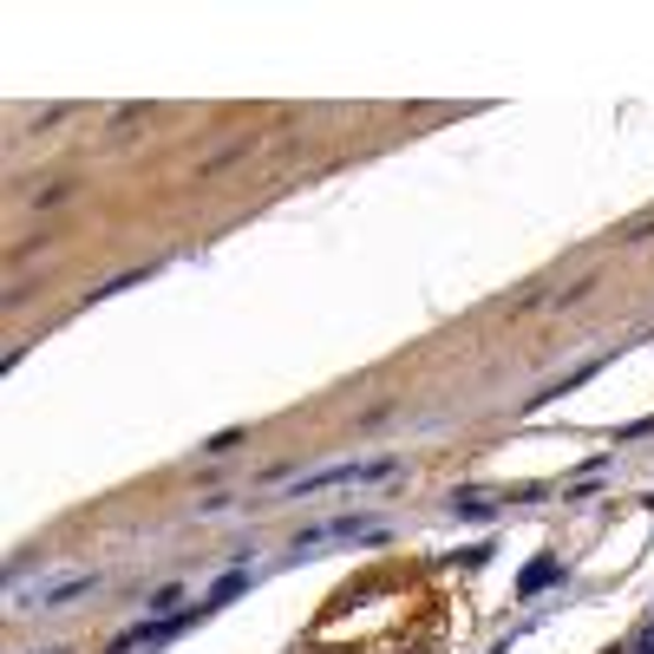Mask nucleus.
<instances>
[{"label":"nucleus","mask_w":654,"mask_h":654,"mask_svg":"<svg viewBox=\"0 0 654 654\" xmlns=\"http://www.w3.org/2000/svg\"><path fill=\"white\" fill-rule=\"evenodd\" d=\"M557 576H563V563H557V557H537V563H531V570L518 576V596H544V590H550Z\"/></svg>","instance_id":"f257e3e1"},{"label":"nucleus","mask_w":654,"mask_h":654,"mask_svg":"<svg viewBox=\"0 0 654 654\" xmlns=\"http://www.w3.org/2000/svg\"><path fill=\"white\" fill-rule=\"evenodd\" d=\"M452 518H472V524H491V518H498V504H491L485 491H459V498H452Z\"/></svg>","instance_id":"f03ea898"},{"label":"nucleus","mask_w":654,"mask_h":654,"mask_svg":"<svg viewBox=\"0 0 654 654\" xmlns=\"http://www.w3.org/2000/svg\"><path fill=\"white\" fill-rule=\"evenodd\" d=\"M649 236H654V210L635 216V223H622V242H649Z\"/></svg>","instance_id":"423d86ee"},{"label":"nucleus","mask_w":654,"mask_h":654,"mask_svg":"<svg viewBox=\"0 0 654 654\" xmlns=\"http://www.w3.org/2000/svg\"><path fill=\"white\" fill-rule=\"evenodd\" d=\"M59 118H72V105H46V111L33 118V131H46V124H59Z\"/></svg>","instance_id":"6e6552de"},{"label":"nucleus","mask_w":654,"mask_h":654,"mask_svg":"<svg viewBox=\"0 0 654 654\" xmlns=\"http://www.w3.org/2000/svg\"><path fill=\"white\" fill-rule=\"evenodd\" d=\"M649 622H654V616H649Z\"/></svg>","instance_id":"9d476101"},{"label":"nucleus","mask_w":654,"mask_h":654,"mask_svg":"<svg viewBox=\"0 0 654 654\" xmlns=\"http://www.w3.org/2000/svg\"><path fill=\"white\" fill-rule=\"evenodd\" d=\"M177 603H183V590H157V596H151L157 616H177Z\"/></svg>","instance_id":"0eeeda50"},{"label":"nucleus","mask_w":654,"mask_h":654,"mask_svg":"<svg viewBox=\"0 0 654 654\" xmlns=\"http://www.w3.org/2000/svg\"><path fill=\"white\" fill-rule=\"evenodd\" d=\"M242 590H249V576H242V570H229V576H223V583H216V590H210V603H216V609H223V603H236V596H242Z\"/></svg>","instance_id":"20e7f679"},{"label":"nucleus","mask_w":654,"mask_h":654,"mask_svg":"<svg viewBox=\"0 0 654 654\" xmlns=\"http://www.w3.org/2000/svg\"><path fill=\"white\" fill-rule=\"evenodd\" d=\"M151 118V105H118L111 111V131H131V124H144Z\"/></svg>","instance_id":"39448f33"},{"label":"nucleus","mask_w":654,"mask_h":654,"mask_svg":"<svg viewBox=\"0 0 654 654\" xmlns=\"http://www.w3.org/2000/svg\"><path fill=\"white\" fill-rule=\"evenodd\" d=\"M92 590V576H66V583H52V590H39L33 596V609H59V603H72V596H85Z\"/></svg>","instance_id":"7ed1b4c3"},{"label":"nucleus","mask_w":654,"mask_h":654,"mask_svg":"<svg viewBox=\"0 0 654 654\" xmlns=\"http://www.w3.org/2000/svg\"><path fill=\"white\" fill-rule=\"evenodd\" d=\"M400 654H406V649H400Z\"/></svg>","instance_id":"9b49d317"},{"label":"nucleus","mask_w":654,"mask_h":654,"mask_svg":"<svg viewBox=\"0 0 654 654\" xmlns=\"http://www.w3.org/2000/svg\"><path fill=\"white\" fill-rule=\"evenodd\" d=\"M649 432H654V419H635V426H622L616 439H649Z\"/></svg>","instance_id":"1a4fd4ad"}]
</instances>
